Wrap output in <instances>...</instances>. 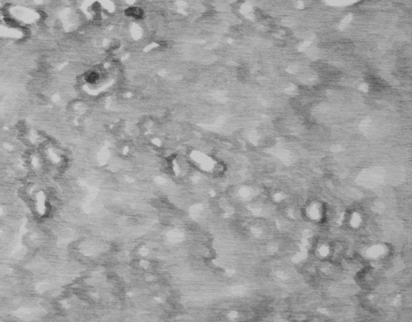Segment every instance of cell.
<instances>
[{
    "mask_svg": "<svg viewBox=\"0 0 412 322\" xmlns=\"http://www.w3.org/2000/svg\"><path fill=\"white\" fill-rule=\"evenodd\" d=\"M360 181L362 184H365V186H375V185L378 184L381 181V176L373 173L367 174L363 175L362 178Z\"/></svg>",
    "mask_w": 412,
    "mask_h": 322,
    "instance_id": "1",
    "label": "cell"
},
{
    "mask_svg": "<svg viewBox=\"0 0 412 322\" xmlns=\"http://www.w3.org/2000/svg\"><path fill=\"white\" fill-rule=\"evenodd\" d=\"M125 14L128 17H131L135 19H141L143 18L144 12L140 7H128L125 11Z\"/></svg>",
    "mask_w": 412,
    "mask_h": 322,
    "instance_id": "2",
    "label": "cell"
},
{
    "mask_svg": "<svg viewBox=\"0 0 412 322\" xmlns=\"http://www.w3.org/2000/svg\"><path fill=\"white\" fill-rule=\"evenodd\" d=\"M99 80H100V74L95 71L89 72L85 76V81L87 82L88 84H96L99 81Z\"/></svg>",
    "mask_w": 412,
    "mask_h": 322,
    "instance_id": "3",
    "label": "cell"
},
{
    "mask_svg": "<svg viewBox=\"0 0 412 322\" xmlns=\"http://www.w3.org/2000/svg\"><path fill=\"white\" fill-rule=\"evenodd\" d=\"M183 235L179 231H171L169 233V239L172 241H180L182 239Z\"/></svg>",
    "mask_w": 412,
    "mask_h": 322,
    "instance_id": "4",
    "label": "cell"
},
{
    "mask_svg": "<svg viewBox=\"0 0 412 322\" xmlns=\"http://www.w3.org/2000/svg\"><path fill=\"white\" fill-rule=\"evenodd\" d=\"M382 252V248L379 247H374L370 251V254L371 256H377Z\"/></svg>",
    "mask_w": 412,
    "mask_h": 322,
    "instance_id": "5",
    "label": "cell"
}]
</instances>
